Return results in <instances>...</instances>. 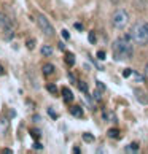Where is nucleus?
Here are the masks:
<instances>
[{
    "instance_id": "1",
    "label": "nucleus",
    "mask_w": 148,
    "mask_h": 154,
    "mask_svg": "<svg viewBox=\"0 0 148 154\" xmlns=\"http://www.w3.org/2000/svg\"><path fill=\"white\" fill-rule=\"evenodd\" d=\"M113 57L116 60L119 59H129L131 56L134 54V49H132V43H131V35L128 37H121L113 42Z\"/></svg>"
},
{
    "instance_id": "2",
    "label": "nucleus",
    "mask_w": 148,
    "mask_h": 154,
    "mask_svg": "<svg viewBox=\"0 0 148 154\" xmlns=\"http://www.w3.org/2000/svg\"><path fill=\"white\" fill-rule=\"evenodd\" d=\"M131 37L137 45L145 46L148 45V22L145 21H139L137 24H134L132 30H131Z\"/></svg>"
},
{
    "instance_id": "3",
    "label": "nucleus",
    "mask_w": 148,
    "mask_h": 154,
    "mask_svg": "<svg viewBox=\"0 0 148 154\" xmlns=\"http://www.w3.org/2000/svg\"><path fill=\"white\" fill-rule=\"evenodd\" d=\"M112 22H113V27H115V29L123 30V29H126V26L129 24V14L124 10H116L112 16Z\"/></svg>"
},
{
    "instance_id": "4",
    "label": "nucleus",
    "mask_w": 148,
    "mask_h": 154,
    "mask_svg": "<svg viewBox=\"0 0 148 154\" xmlns=\"http://www.w3.org/2000/svg\"><path fill=\"white\" fill-rule=\"evenodd\" d=\"M37 24L40 27V30L43 32V35H46V37H53L54 35V27L49 24V21L45 18L43 14H38L37 16Z\"/></svg>"
},
{
    "instance_id": "5",
    "label": "nucleus",
    "mask_w": 148,
    "mask_h": 154,
    "mask_svg": "<svg viewBox=\"0 0 148 154\" xmlns=\"http://www.w3.org/2000/svg\"><path fill=\"white\" fill-rule=\"evenodd\" d=\"M134 94H135L137 100L140 102L142 105H148V95H146L142 89H134Z\"/></svg>"
},
{
    "instance_id": "6",
    "label": "nucleus",
    "mask_w": 148,
    "mask_h": 154,
    "mask_svg": "<svg viewBox=\"0 0 148 154\" xmlns=\"http://www.w3.org/2000/svg\"><path fill=\"white\" fill-rule=\"evenodd\" d=\"M0 27H2L3 30L13 29V27H11V22H10V19H8L5 14H0Z\"/></svg>"
},
{
    "instance_id": "7",
    "label": "nucleus",
    "mask_w": 148,
    "mask_h": 154,
    "mask_svg": "<svg viewBox=\"0 0 148 154\" xmlns=\"http://www.w3.org/2000/svg\"><path fill=\"white\" fill-rule=\"evenodd\" d=\"M54 72H56V68H54L53 64H49V62L42 67V73H43V75H46V76H48V75H53Z\"/></svg>"
},
{
    "instance_id": "8",
    "label": "nucleus",
    "mask_w": 148,
    "mask_h": 154,
    "mask_svg": "<svg viewBox=\"0 0 148 154\" xmlns=\"http://www.w3.org/2000/svg\"><path fill=\"white\" fill-rule=\"evenodd\" d=\"M62 97H64V100L65 102H72L73 100V92L70 91V88H62Z\"/></svg>"
},
{
    "instance_id": "9",
    "label": "nucleus",
    "mask_w": 148,
    "mask_h": 154,
    "mask_svg": "<svg viewBox=\"0 0 148 154\" xmlns=\"http://www.w3.org/2000/svg\"><path fill=\"white\" fill-rule=\"evenodd\" d=\"M70 113H72L73 118H83V108L78 106V105H73L70 108Z\"/></svg>"
},
{
    "instance_id": "10",
    "label": "nucleus",
    "mask_w": 148,
    "mask_h": 154,
    "mask_svg": "<svg viewBox=\"0 0 148 154\" xmlns=\"http://www.w3.org/2000/svg\"><path fill=\"white\" fill-rule=\"evenodd\" d=\"M124 152H128V154H131V152L137 154V152H139V145H137V143H131V145H128L126 148H124Z\"/></svg>"
},
{
    "instance_id": "11",
    "label": "nucleus",
    "mask_w": 148,
    "mask_h": 154,
    "mask_svg": "<svg viewBox=\"0 0 148 154\" xmlns=\"http://www.w3.org/2000/svg\"><path fill=\"white\" fill-rule=\"evenodd\" d=\"M107 135L110 137V138H119V130L118 129H115V127H112V129H109L107 130Z\"/></svg>"
},
{
    "instance_id": "12",
    "label": "nucleus",
    "mask_w": 148,
    "mask_h": 154,
    "mask_svg": "<svg viewBox=\"0 0 148 154\" xmlns=\"http://www.w3.org/2000/svg\"><path fill=\"white\" fill-rule=\"evenodd\" d=\"M65 64L72 67V65H75V56H73L72 53H67L65 54Z\"/></svg>"
},
{
    "instance_id": "13",
    "label": "nucleus",
    "mask_w": 148,
    "mask_h": 154,
    "mask_svg": "<svg viewBox=\"0 0 148 154\" xmlns=\"http://www.w3.org/2000/svg\"><path fill=\"white\" fill-rule=\"evenodd\" d=\"M14 37V33H13V29H8V30H5L3 32V40L5 42H11Z\"/></svg>"
},
{
    "instance_id": "14",
    "label": "nucleus",
    "mask_w": 148,
    "mask_h": 154,
    "mask_svg": "<svg viewBox=\"0 0 148 154\" xmlns=\"http://www.w3.org/2000/svg\"><path fill=\"white\" fill-rule=\"evenodd\" d=\"M78 89H80V92H83V94H88V84L84 83V81H78Z\"/></svg>"
},
{
    "instance_id": "15",
    "label": "nucleus",
    "mask_w": 148,
    "mask_h": 154,
    "mask_svg": "<svg viewBox=\"0 0 148 154\" xmlns=\"http://www.w3.org/2000/svg\"><path fill=\"white\" fill-rule=\"evenodd\" d=\"M29 134L33 137V138H35V140H38L40 138V137H42V132H40V130L38 129H35V127H32L30 130H29Z\"/></svg>"
},
{
    "instance_id": "16",
    "label": "nucleus",
    "mask_w": 148,
    "mask_h": 154,
    "mask_svg": "<svg viewBox=\"0 0 148 154\" xmlns=\"http://www.w3.org/2000/svg\"><path fill=\"white\" fill-rule=\"evenodd\" d=\"M46 91H48V92L49 94H53V95H56V94H58V88H56V84H46Z\"/></svg>"
},
{
    "instance_id": "17",
    "label": "nucleus",
    "mask_w": 148,
    "mask_h": 154,
    "mask_svg": "<svg viewBox=\"0 0 148 154\" xmlns=\"http://www.w3.org/2000/svg\"><path fill=\"white\" fill-rule=\"evenodd\" d=\"M42 54L43 56H51V54H53V48L48 46V45H45V46L42 48Z\"/></svg>"
},
{
    "instance_id": "18",
    "label": "nucleus",
    "mask_w": 148,
    "mask_h": 154,
    "mask_svg": "<svg viewBox=\"0 0 148 154\" xmlns=\"http://www.w3.org/2000/svg\"><path fill=\"white\" fill-rule=\"evenodd\" d=\"M83 140L86 141V143H93V141H94V135L86 132V134H83Z\"/></svg>"
},
{
    "instance_id": "19",
    "label": "nucleus",
    "mask_w": 148,
    "mask_h": 154,
    "mask_svg": "<svg viewBox=\"0 0 148 154\" xmlns=\"http://www.w3.org/2000/svg\"><path fill=\"white\" fill-rule=\"evenodd\" d=\"M48 115H49L51 119H58V118H59V115L56 113V110H54L53 106H49V108H48Z\"/></svg>"
},
{
    "instance_id": "20",
    "label": "nucleus",
    "mask_w": 148,
    "mask_h": 154,
    "mask_svg": "<svg viewBox=\"0 0 148 154\" xmlns=\"http://www.w3.org/2000/svg\"><path fill=\"white\" fill-rule=\"evenodd\" d=\"M7 127H8V119L0 118V130H7Z\"/></svg>"
},
{
    "instance_id": "21",
    "label": "nucleus",
    "mask_w": 148,
    "mask_h": 154,
    "mask_svg": "<svg viewBox=\"0 0 148 154\" xmlns=\"http://www.w3.org/2000/svg\"><path fill=\"white\" fill-rule=\"evenodd\" d=\"M35 45H37V42H35L33 38H29V40L26 42V46H27V49H33V48H35Z\"/></svg>"
},
{
    "instance_id": "22",
    "label": "nucleus",
    "mask_w": 148,
    "mask_h": 154,
    "mask_svg": "<svg viewBox=\"0 0 148 154\" xmlns=\"http://www.w3.org/2000/svg\"><path fill=\"white\" fill-rule=\"evenodd\" d=\"M88 42H89L91 45H94L96 42H97V38H96V33H94V32H89V35H88Z\"/></svg>"
},
{
    "instance_id": "23",
    "label": "nucleus",
    "mask_w": 148,
    "mask_h": 154,
    "mask_svg": "<svg viewBox=\"0 0 148 154\" xmlns=\"http://www.w3.org/2000/svg\"><path fill=\"white\" fill-rule=\"evenodd\" d=\"M132 76H134L135 79H137L139 83H142V81H145V76H142L140 73H137V72H134V70H132Z\"/></svg>"
},
{
    "instance_id": "24",
    "label": "nucleus",
    "mask_w": 148,
    "mask_h": 154,
    "mask_svg": "<svg viewBox=\"0 0 148 154\" xmlns=\"http://www.w3.org/2000/svg\"><path fill=\"white\" fill-rule=\"evenodd\" d=\"M61 35H62V38H64V40H70V33H69V30L62 29V30H61Z\"/></svg>"
},
{
    "instance_id": "25",
    "label": "nucleus",
    "mask_w": 148,
    "mask_h": 154,
    "mask_svg": "<svg viewBox=\"0 0 148 154\" xmlns=\"http://www.w3.org/2000/svg\"><path fill=\"white\" fill-rule=\"evenodd\" d=\"M93 97H94L96 100H100V99H102V91H100V89H99V91H94Z\"/></svg>"
},
{
    "instance_id": "26",
    "label": "nucleus",
    "mask_w": 148,
    "mask_h": 154,
    "mask_svg": "<svg viewBox=\"0 0 148 154\" xmlns=\"http://www.w3.org/2000/svg\"><path fill=\"white\" fill-rule=\"evenodd\" d=\"M131 75H132V70H131V68H124L123 70V76L124 78H129Z\"/></svg>"
},
{
    "instance_id": "27",
    "label": "nucleus",
    "mask_w": 148,
    "mask_h": 154,
    "mask_svg": "<svg viewBox=\"0 0 148 154\" xmlns=\"http://www.w3.org/2000/svg\"><path fill=\"white\" fill-rule=\"evenodd\" d=\"M73 27H75L78 32H83V30H84V26L81 24V22H75V26H73Z\"/></svg>"
},
{
    "instance_id": "28",
    "label": "nucleus",
    "mask_w": 148,
    "mask_h": 154,
    "mask_svg": "<svg viewBox=\"0 0 148 154\" xmlns=\"http://www.w3.org/2000/svg\"><path fill=\"white\" fill-rule=\"evenodd\" d=\"M107 57V56H105V53H104V51H99V53H97V59H100V60H104Z\"/></svg>"
},
{
    "instance_id": "29",
    "label": "nucleus",
    "mask_w": 148,
    "mask_h": 154,
    "mask_svg": "<svg viewBox=\"0 0 148 154\" xmlns=\"http://www.w3.org/2000/svg\"><path fill=\"white\" fill-rule=\"evenodd\" d=\"M104 119H110V121H115V116H113L112 113H107V115H104Z\"/></svg>"
},
{
    "instance_id": "30",
    "label": "nucleus",
    "mask_w": 148,
    "mask_h": 154,
    "mask_svg": "<svg viewBox=\"0 0 148 154\" xmlns=\"http://www.w3.org/2000/svg\"><path fill=\"white\" fill-rule=\"evenodd\" d=\"M97 86H99V89L102 91V92H104V91L107 89V88H105V84H104V83H100V81H97Z\"/></svg>"
},
{
    "instance_id": "31",
    "label": "nucleus",
    "mask_w": 148,
    "mask_h": 154,
    "mask_svg": "<svg viewBox=\"0 0 148 154\" xmlns=\"http://www.w3.org/2000/svg\"><path fill=\"white\" fill-rule=\"evenodd\" d=\"M33 149H43V145H40V143H33Z\"/></svg>"
},
{
    "instance_id": "32",
    "label": "nucleus",
    "mask_w": 148,
    "mask_h": 154,
    "mask_svg": "<svg viewBox=\"0 0 148 154\" xmlns=\"http://www.w3.org/2000/svg\"><path fill=\"white\" fill-rule=\"evenodd\" d=\"M67 76H69V79H70L72 83H75V76H73V73H69V75H67Z\"/></svg>"
},
{
    "instance_id": "33",
    "label": "nucleus",
    "mask_w": 148,
    "mask_h": 154,
    "mask_svg": "<svg viewBox=\"0 0 148 154\" xmlns=\"http://www.w3.org/2000/svg\"><path fill=\"white\" fill-rule=\"evenodd\" d=\"M80 152H81V151H80V148H78V146L73 148V154H80Z\"/></svg>"
},
{
    "instance_id": "34",
    "label": "nucleus",
    "mask_w": 148,
    "mask_h": 154,
    "mask_svg": "<svg viewBox=\"0 0 148 154\" xmlns=\"http://www.w3.org/2000/svg\"><path fill=\"white\" fill-rule=\"evenodd\" d=\"M3 152H7V154H13V149H10V148H5Z\"/></svg>"
},
{
    "instance_id": "35",
    "label": "nucleus",
    "mask_w": 148,
    "mask_h": 154,
    "mask_svg": "<svg viewBox=\"0 0 148 154\" xmlns=\"http://www.w3.org/2000/svg\"><path fill=\"white\" fill-rule=\"evenodd\" d=\"M145 75H146V76H148V64H146V65H145Z\"/></svg>"
},
{
    "instance_id": "36",
    "label": "nucleus",
    "mask_w": 148,
    "mask_h": 154,
    "mask_svg": "<svg viewBox=\"0 0 148 154\" xmlns=\"http://www.w3.org/2000/svg\"><path fill=\"white\" fill-rule=\"evenodd\" d=\"M3 75V68H2V65H0V76Z\"/></svg>"
}]
</instances>
